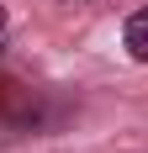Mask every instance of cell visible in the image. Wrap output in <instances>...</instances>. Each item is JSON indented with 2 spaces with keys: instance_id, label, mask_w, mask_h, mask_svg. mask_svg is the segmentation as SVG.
Segmentation results:
<instances>
[{
  "instance_id": "1",
  "label": "cell",
  "mask_w": 148,
  "mask_h": 153,
  "mask_svg": "<svg viewBox=\"0 0 148 153\" xmlns=\"http://www.w3.org/2000/svg\"><path fill=\"white\" fill-rule=\"evenodd\" d=\"M122 48L132 63H148V5H138L127 21H122Z\"/></svg>"
},
{
  "instance_id": "2",
  "label": "cell",
  "mask_w": 148,
  "mask_h": 153,
  "mask_svg": "<svg viewBox=\"0 0 148 153\" xmlns=\"http://www.w3.org/2000/svg\"><path fill=\"white\" fill-rule=\"evenodd\" d=\"M5 37H11V16H5V5H0V53H5Z\"/></svg>"
},
{
  "instance_id": "3",
  "label": "cell",
  "mask_w": 148,
  "mask_h": 153,
  "mask_svg": "<svg viewBox=\"0 0 148 153\" xmlns=\"http://www.w3.org/2000/svg\"><path fill=\"white\" fill-rule=\"evenodd\" d=\"M74 5H79V0H74Z\"/></svg>"
}]
</instances>
